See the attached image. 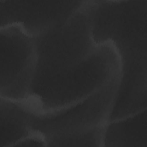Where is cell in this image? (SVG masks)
Returning <instances> with one entry per match:
<instances>
[{"mask_svg": "<svg viewBox=\"0 0 147 147\" xmlns=\"http://www.w3.org/2000/svg\"><path fill=\"white\" fill-rule=\"evenodd\" d=\"M14 146H47V145L42 135L32 131L29 135L17 142Z\"/></svg>", "mask_w": 147, "mask_h": 147, "instance_id": "ba28073f", "label": "cell"}, {"mask_svg": "<svg viewBox=\"0 0 147 147\" xmlns=\"http://www.w3.org/2000/svg\"><path fill=\"white\" fill-rule=\"evenodd\" d=\"M91 25L95 42L112 45L119 61L112 115L147 109V0H92Z\"/></svg>", "mask_w": 147, "mask_h": 147, "instance_id": "6da1fadb", "label": "cell"}, {"mask_svg": "<svg viewBox=\"0 0 147 147\" xmlns=\"http://www.w3.org/2000/svg\"><path fill=\"white\" fill-rule=\"evenodd\" d=\"M84 1H0V28L17 25L34 38L62 24Z\"/></svg>", "mask_w": 147, "mask_h": 147, "instance_id": "5b68a950", "label": "cell"}, {"mask_svg": "<svg viewBox=\"0 0 147 147\" xmlns=\"http://www.w3.org/2000/svg\"><path fill=\"white\" fill-rule=\"evenodd\" d=\"M103 147H147V109L108 121Z\"/></svg>", "mask_w": 147, "mask_h": 147, "instance_id": "8992f818", "label": "cell"}, {"mask_svg": "<svg viewBox=\"0 0 147 147\" xmlns=\"http://www.w3.org/2000/svg\"><path fill=\"white\" fill-rule=\"evenodd\" d=\"M120 74L88 96L56 110L30 111L32 131L44 138L47 146L103 147L104 128L118 88Z\"/></svg>", "mask_w": 147, "mask_h": 147, "instance_id": "7a4b0ae2", "label": "cell"}, {"mask_svg": "<svg viewBox=\"0 0 147 147\" xmlns=\"http://www.w3.org/2000/svg\"><path fill=\"white\" fill-rule=\"evenodd\" d=\"M30 111L20 102L0 98V146H14L32 133Z\"/></svg>", "mask_w": 147, "mask_h": 147, "instance_id": "52a82bcc", "label": "cell"}, {"mask_svg": "<svg viewBox=\"0 0 147 147\" xmlns=\"http://www.w3.org/2000/svg\"><path fill=\"white\" fill-rule=\"evenodd\" d=\"M0 98L25 101L37 65L34 38L17 25L0 28Z\"/></svg>", "mask_w": 147, "mask_h": 147, "instance_id": "277c9868", "label": "cell"}, {"mask_svg": "<svg viewBox=\"0 0 147 147\" xmlns=\"http://www.w3.org/2000/svg\"><path fill=\"white\" fill-rule=\"evenodd\" d=\"M92 0L64 22L34 37L37 61L33 79L71 77L87 70L100 44L91 33Z\"/></svg>", "mask_w": 147, "mask_h": 147, "instance_id": "3957f363", "label": "cell"}]
</instances>
